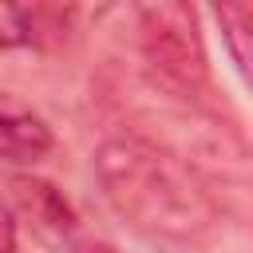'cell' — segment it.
Listing matches in <instances>:
<instances>
[{
    "instance_id": "1",
    "label": "cell",
    "mask_w": 253,
    "mask_h": 253,
    "mask_svg": "<svg viewBox=\"0 0 253 253\" xmlns=\"http://www.w3.org/2000/svg\"><path fill=\"white\" fill-rule=\"evenodd\" d=\"M95 178L107 206L146 241L202 249L221 213L198 174L142 134H115L95 150Z\"/></svg>"
},
{
    "instance_id": "2",
    "label": "cell",
    "mask_w": 253,
    "mask_h": 253,
    "mask_svg": "<svg viewBox=\"0 0 253 253\" xmlns=\"http://www.w3.org/2000/svg\"><path fill=\"white\" fill-rule=\"evenodd\" d=\"M138 32H142V47H146L150 63L166 79H174L182 87L206 83V55H202V43L194 32V12L186 4L138 8Z\"/></svg>"
},
{
    "instance_id": "3",
    "label": "cell",
    "mask_w": 253,
    "mask_h": 253,
    "mask_svg": "<svg viewBox=\"0 0 253 253\" xmlns=\"http://www.w3.org/2000/svg\"><path fill=\"white\" fill-rule=\"evenodd\" d=\"M12 190H16V202H20V210L28 213V225L36 229L40 241H47V245L59 249V253H79V249H83V241H79V221H75V213L67 210V202L59 198L55 186L32 182V178H16Z\"/></svg>"
},
{
    "instance_id": "4",
    "label": "cell",
    "mask_w": 253,
    "mask_h": 253,
    "mask_svg": "<svg viewBox=\"0 0 253 253\" xmlns=\"http://www.w3.org/2000/svg\"><path fill=\"white\" fill-rule=\"evenodd\" d=\"M51 126L20 95L0 91V158L16 166H36L51 150Z\"/></svg>"
},
{
    "instance_id": "5",
    "label": "cell",
    "mask_w": 253,
    "mask_h": 253,
    "mask_svg": "<svg viewBox=\"0 0 253 253\" xmlns=\"http://www.w3.org/2000/svg\"><path fill=\"white\" fill-rule=\"evenodd\" d=\"M217 20H221L225 40L241 63V75L253 87V8L249 4H225V8H217Z\"/></svg>"
},
{
    "instance_id": "6",
    "label": "cell",
    "mask_w": 253,
    "mask_h": 253,
    "mask_svg": "<svg viewBox=\"0 0 253 253\" xmlns=\"http://www.w3.org/2000/svg\"><path fill=\"white\" fill-rule=\"evenodd\" d=\"M32 40V12L20 4H0V51Z\"/></svg>"
},
{
    "instance_id": "7",
    "label": "cell",
    "mask_w": 253,
    "mask_h": 253,
    "mask_svg": "<svg viewBox=\"0 0 253 253\" xmlns=\"http://www.w3.org/2000/svg\"><path fill=\"white\" fill-rule=\"evenodd\" d=\"M0 253H16V217L0 202Z\"/></svg>"
}]
</instances>
